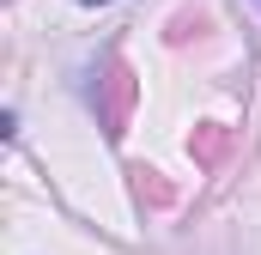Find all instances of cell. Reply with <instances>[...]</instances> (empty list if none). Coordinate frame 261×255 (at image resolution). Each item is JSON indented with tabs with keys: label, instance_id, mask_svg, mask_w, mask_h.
<instances>
[{
	"label": "cell",
	"instance_id": "6da1fadb",
	"mask_svg": "<svg viewBox=\"0 0 261 255\" xmlns=\"http://www.w3.org/2000/svg\"><path fill=\"white\" fill-rule=\"evenodd\" d=\"M79 6H103V0H79Z\"/></svg>",
	"mask_w": 261,
	"mask_h": 255
},
{
	"label": "cell",
	"instance_id": "7a4b0ae2",
	"mask_svg": "<svg viewBox=\"0 0 261 255\" xmlns=\"http://www.w3.org/2000/svg\"><path fill=\"white\" fill-rule=\"evenodd\" d=\"M255 6H261V0H255Z\"/></svg>",
	"mask_w": 261,
	"mask_h": 255
}]
</instances>
